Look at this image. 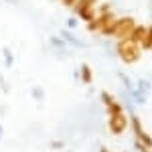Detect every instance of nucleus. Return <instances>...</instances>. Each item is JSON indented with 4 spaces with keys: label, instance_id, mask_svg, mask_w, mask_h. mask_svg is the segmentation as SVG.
I'll list each match as a JSON object with an SVG mask.
<instances>
[{
    "label": "nucleus",
    "instance_id": "obj_13",
    "mask_svg": "<svg viewBox=\"0 0 152 152\" xmlns=\"http://www.w3.org/2000/svg\"><path fill=\"white\" fill-rule=\"evenodd\" d=\"M136 89H138L140 94L148 95V91H150V81H146V79H138V83H136Z\"/></svg>",
    "mask_w": 152,
    "mask_h": 152
},
{
    "label": "nucleus",
    "instance_id": "obj_18",
    "mask_svg": "<svg viewBox=\"0 0 152 152\" xmlns=\"http://www.w3.org/2000/svg\"><path fill=\"white\" fill-rule=\"evenodd\" d=\"M61 2H63V4H65L67 8H73V4H75L77 0H61Z\"/></svg>",
    "mask_w": 152,
    "mask_h": 152
},
{
    "label": "nucleus",
    "instance_id": "obj_2",
    "mask_svg": "<svg viewBox=\"0 0 152 152\" xmlns=\"http://www.w3.org/2000/svg\"><path fill=\"white\" fill-rule=\"evenodd\" d=\"M130 124H132V130H134V134H136V142H140L146 150H150L152 148V136L142 128L140 118L136 116V114H132V116H130Z\"/></svg>",
    "mask_w": 152,
    "mask_h": 152
},
{
    "label": "nucleus",
    "instance_id": "obj_4",
    "mask_svg": "<svg viewBox=\"0 0 152 152\" xmlns=\"http://www.w3.org/2000/svg\"><path fill=\"white\" fill-rule=\"evenodd\" d=\"M128 124H130V120L128 116L122 112V114H112L110 116V120H107V126H110V132L114 134V136H120L124 130L128 128Z\"/></svg>",
    "mask_w": 152,
    "mask_h": 152
},
{
    "label": "nucleus",
    "instance_id": "obj_15",
    "mask_svg": "<svg viewBox=\"0 0 152 152\" xmlns=\"http://www.w3.org/2000/svg\"><path fill=\"white\" fill-rule=\"evenodd\" d=\"M49 41H51V45H53V47H59V49L65 47V43H63V39H61V37H51Z\"/></svg>",
    "mask_w": 152,
    "mask_h": 152
},
{
    "label": "nucleus",
    "instance_id": "obj_11",
    "mask_svg": "<svg viewBox=\"0 0 152 152\" xmlns=\"http://www.w3.org/2000/svg\"><path fill=\"white\" fill-rule=\"evenodd\" d=\"M77 14H79V18H83L85 23H91V20L95 18V6H91V8H85V10H79Z\"/></svg>",
    "mask_w": 152,
    "mask_h": 152
},
{
    "label": "nucleus",
    "instance_id": "obj_23",
    "mask_svg": "<svg viewBox=\"0 0 152 152\" xmlns=\"http://www.w3.org/2000/svg\"><path fill=\"white\" fill-rule=\"evenodd\" d=\"M142 152H150V150H142Z\"/></svg>",
    "mask_w": 152,
    "mask_h": 152
},
{
    "label": "nucleus",
    "instance_id": "obj_3",
    "mask_svg": "<svg viewBox=\"0 0 152 152\" xmlns=\"http://www.w3.org/2000/svg\"><path fill=\"white\" fill-rule=\"evenodd\" d=\"M136 26V20L132 16H122V18H116V33L114 37H118L120 41H126L132 33V28Z\"/></svg>",
    "mask_w": 152,
    "mask_h": 152
},
{
    "label": "nucleus",
    "instance_id": "obj_6",
    "mask_svg": "<svg viewBox=\"0 0 152 152\" xmlns=\"http://www.w3.org/2000/svg\"><path fill=\"white\" fill-rule=\"evenodd\" d=\"M144 37H146V26H144V24H136V26L132 28V33H130L128 41L134 43V45H140L142 41H144Z\"/></svg>",
    "mask_w": 152,
    "mask_h": 152
},
{
    "label": "nucleus",
    "instance_id": "obj_9",
    "mask_svg": "<svg viewBox=\"0 0 152 152\" xmlns=\"http://www.w3.org/2000/svg\"><path fill=\"white\" fill-rule=\"evenodd\" d=\"M95 2H97V0H77V2L73 4V10L79 12V10H85V8H91V6H95Z\"/></svg>",
    "mask_w": 152,
    "mask_h": 152
},
{
    "label": "nucleus",
    "instance_id": "obj_16",
    "mask_svg": "<svg viewBox=\"0 0 152 152\" xmlns=\"http://www.w3.org/2000/svg\"><path fill=\"white\" fill-rule=\"evenodd\" d=\"M33 97H35V99H43V97H45L43 89H41V87H35V89H33Z\"/></svg>",
    "mask_w": 152,
    "mask_h": 152
},
{
    "label": "nucleus",
    "instance_id": "obj_12",
    "mask_svg": "<svg viewBox=\"0 0 152 152\" xmlns=\"http://www.w3.org/2000/svg\"><path fill=\"white\" fill-rule=\"evenodd\" d=\"M2 55H4V65H6V67H12V65H14V55H12V51L8 47H4L2 49Z\"/></svg>",
    "mask_w": 152,
    "mask_h": 152
},
{
    "label": "nucleus",
    "instance_id": "obj_14",
    "mask_svg": "<svg viewBox=\"0 0 152 152\" xmlns=\"http://www.w3.org/2000/svg\"><path fill=\"white\" fill-rule=\"evenodd\" d=\"M120 79H122V83L126 85V91H132V89H134V85H132V81L128 79V75H124V73H120Z\"/></svg>",
    "mask_w": 152,
    "mask_h": 152
},
{
    "label": "nucleus",
    "instance_id": "obj_20",
    "mask_svg": "<svg viewBox=\"0 0 152 152\" xmlns=\"http://www.w3.org/2000/svg\"><path fill=\"white\" fill-rule=\"evenodd\" d=\"M51 146H53V148H63V142H53Z\"/></svg>",
    "mask_w": 152,
    "mask_h": 152
},
{
    "label": "nucleus",
    "instance_id": "obj_19",
    "mask_svg": "<svg viewBox=\"0 0 152 152\" xmlns=\"http://www.w3.org/2000/svg\"><path fill=\"white\" fill-rule=\"evenodd\" d=\"M102 12H110V4H102V8H99Z\"/></svg>",
    "mask_w": 152,
    "mask_h": 152
},
{
    "label": "nucleus",
    "instance_id": "obj_21",
    "mask_svg": "<svg viewBox=\"0 0 152 152\" xmlns=\"http://www.w3.org/2000/svg\"><path fill=\"white\" fill-rule=\"evenodd\" d=\"M2 138H4V128H2V124H0V142H2Z\"/></svg>",
    "mask_w": 152,
    "mask_h": 152
},
{
    "label": "nucleus",
    "instance_id": "obj_17",
    "mask_svg": "<svg viewBox=\"0 0 152 152\" xmlns=\"http://www.w3.org/2000/svg\"><path fill=\"white\" fill-rule=\"evenodd\" d=\"M67 28H77V20H75L73 16H69V18H67Z\"/></svg>",
    "mask_w": 152,
    "mask_h": 152
},
{
    "label": "nucleus",
    "instance_id": "obj_5",
    "mask_svg": "<svg viewBox=\"0 0 152 152\" xmlns=\"http://www.w3.org/2000/svg\"><path fill=\"white\" fill-rule=\"evenodd\" d=\"M102 102H104V105H105V110H107L110 116H112V114H122V112H124V105L120 104L112 94H107V91H102Z\"/></svg>",
    "mask_w": 152,
    "mask_h": 152
},
{
    "label": "nucleus",
    "instance_id": "obj_8",
    "mask_svg": "<svg viewBox=\"0 0 152 152\" xmlns=\"http://www.w3.org/2000/svg\"><path fill=\"white\" fill-rule=\"evenodd\" d=\"M79 75H81V81H83V83H91V79H94L91 67H89L87 63H83V65H81V69H79Z\"/></svg>",
    "mask_w": 152,
    "mask_h": 152
},
{
    "label": "nucleus",
    "instance_id": "obj_1",
    "mask_svg": "<svg viewBox=\"0 0 152 152\" xmlns=\"http://www.w3.org/2000/svg\"><path fill=\"white\" fill-rule=\"evenodd\" d=\"M118 55H120V59H122L124 63L132 65V63L140 61L142 49H140V45H134V43H130L128 39H126V41H120V43H118Z\"/></svg>",
    "mask_w": 152,
    "mask_h": 152
},
{
    "label": "nucleus",
    "instance_id": "obj_7",
    "mask_svg": "<svg viewBox=\"0 0 152 152\" xmlns=\"http://www.w3.org/2000/svg\"><path fill=\"white\" fill-rule=\"evenodd\" d=\"M59 37L63 39V43H69V45H73V47H77V49H83V47H85V43H83L81 39H77L75 35H71L67 28H65V31H61V35H59Z\"/></svg>",
    "mask_w": 152,
    "mask_h": 152
},
{
    "label": "nucleus",
    "instance_id": "obj_10",
    "mask_svg": "<svg viewBox=\"0 0 152 152\" xmlns=\"http://www.w3.org/2000/svg\"><path fill=\"white\" fill-rule=\"evenodd\" d=\"M140 49H146V51L152 49V24L146 26V37H144V41L140 43Z\"/></svg>",
    "mask_w": 152,
    "mask_h": 152
},
{
    "label": "nucleus",
    "instance_id": "obj_22",
    "mask_svg": "<svg viewBox=\"0 0 152 152\" xmlns=\"http://www.w3.org/2000/svg\"><path fill=\"white\" fill-rule=\"evenodd\" d=\"M99 152H110V150H107V148H99Z\"/></svg>",
    "mask_w": 152,
    "mask_h": 152
}]
</instances>
